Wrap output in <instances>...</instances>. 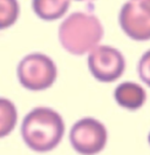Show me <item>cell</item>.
Returning a JSON list of instances; mask_svg holds the SVG:
<instances>
[{
    "mask_svg": "<svg viewBox=\"0 0 150 155\" xmlns=\"http://www.w3.org/2000/svg\"><path fill=\"white\" fill-rule=\"evenodd\" d=\"M66 126L61 114L46 106H38L22 120L20 133L28 148L35 153H48L60 145Z\"/></svg>",
    "mask_w": 150,
    "mask_h": 155,
    "instance_id": "6da1fadb",
    "label": "cell"
},
{
    "mask_svg": "<svg viewBox=\"0 0 150 155\" xmlns=\"http://www.w3.org/2000/svg\"><path fill=\"white\" fill-rule=\"evenodd\" d=\"M104 29L94 14L76 11L70 13L59 26V42L66 52L84 55L100 45Z\"/></svg>",
    "mask_w": 150,
    "mask_h": 155,
    "instance_id": "7a4b0ae2",
    "label": "cell"
},
{
    "mask_svg": "<svg viewBox=\"0 0 150 155\" xmlns=\"http://www.w3.org/2000/svg\"><path fill=\"white\" fill-rule=\"evenodd\" d=\"M20 85L33 92L46 91L51 88L56 78L57 67L54 60L44 53H31L20 60L17 68Z\"/></svg>",
    "mask_w": 150,
    "mask_h": 155,
    "instance_id": "3957f363",
    "label": "cell"
},
{
    "mask_svg": "<svg viewBox=\"0 0 150 155\" xmlns=\"http://www.w3.org/2000/svg\"><path fill=\"white\" fill-rule=\"evenodd\" d=\"M69 141L77 154L97 155L107 146L108 130L97 119L89 116L82 117L72 127Z\"/></svg>",
    "mask_w": 150,
    "mask_h": 155,
    "instance_id": "277c9868",
    "label": "cell"
},
{
    "mask_svg": "<svg viewBox=\"0 0 150 155\" xmlns=\"http://www.w3.org/2000/svg\"><path fill=\"white\" fill-rule=\"evenodd\" d=\"M87 65L94 79L100 82L110 84L123 75L126 59L117 48L99 45L88 53Z\"/></svg>",
    "mask_w": 150,
    "mask_h": 155,
    "instance_id": "5b68a950",
    "label": "cell"
},
{
    "mask_svg": "<svg viewBox=\"0 0 150 155\" xmlns=\"http://www.w3.org/2000/svg\"><path fill=\"white\" fill-rule=\"evenodd\" d=\"M119 22L123 33L131 40H150V0L127 1L121 7Z\"/></svg>",
    "mask_w": 150,
    "mask_h": 155,
    "instance_id": "8992f818",
    "label": "cell"
},
{
    "mask_svg": "<svg viewBox=\"0 0 150 155\" xmlns=\"http://www.w3.org/2000/svg\"><path fill=\"white\" fill-rule=\"evenodd\" d=\"M114 99L121 108L128 110H137L145 104L147 92L139 84L126 81L115 88Z\"/></svg>",
    "mask_w": 150,
    "mask_h": 155,
    "instance_id": "52a82bcc",
    "label": "cell"
},
{
    "mask_svg": "<svg viewBox=\"0 0 150 155\" xmlns=\"http://www.w3.org/2000/svg\"><path fill=\"white\" fill-rule=\"evenodd\" d=\"M70 6V0H32L33 12L44 21L62 18Z\"/></svg>",
    "mask_w": 150,
    "mask_h": 155,
    "instance_id": "ba28073f",
    "label": "cell"
},
{
    "mask_svg": "<svg viewBox=\"0 0 150 155\" xmlns=\"http://www.w3.org/2000/svg\"><path fill=\"white\" fill-rule=\"evenodd\" d=\"M18 122L17 106L6 97H0V139L8 136Z\"/></svg>",
    "mask_w": 150,
    "mask_h": 155,
    "instance_id": "9c48e42d",
    "label": "cell"
},
{
    "mask_svg": "<svg viewBox=\"0 0 150 155\" xmlns=\"http://www.w3.org/2000/svg\"><path fill=\"white\" fill-rule=\"evenodd\" d=\"M20 15L18 0H0V31L12 27Z\"/></svg>",
    "mask_w": 150,
    "mask_h": 155,
    "instance_id": "30bf717a",
    "label": "cell"
},
{
    "mask_svg": "<svg viewBox=\"0 0 150 155\" xmlns=\"http://www.w3.org/2000/svg\"><path fill=\"white\" fill-rule=\"evenodd\" d=\"M137 72L142 82L150 87V49L142 54L137 65Z\"/></svg>",
    "mask_w": 150,
    "mask_h": 155,
    "instance_id": "8fae6325",
    "label": "cell"
},
{
    "mask_svg": "<svg viewBox=\"0 0 150 155\" xmlns=\"http://www.w3.org/2000/svg\"><path fill=\"white\" fill-rule=\"evenodd\" d=\"M148 142H149V145H150V133H149V135H148Z\"/></svg>",
    "mask_w": 150,
    "mask_h": 155,
    "instance_id": "7c38bea8",
    "label": "cell"
},
{
    "mask_svg": "<svg viewBox=\"0 0 150 155\" xmlns=\"http://www.w3.org/2000/svg\"><path fill=\"white\" fill-rule=\"evenodd\" d=\"M77 1H87V0H77Z\"/></svg>",
    "mask_w": 150,
    "mask_h": 155,
    "instance_id": "4fadbf2b",
    "label": "cell"
}]
</instances>
